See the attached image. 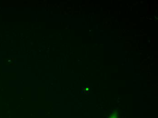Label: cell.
<instances>
[{
  "instance_id": "1",
  "label": "cell",
  "mask_w": 158,
  "mask_h": 118,
  "mask_svg": "<svg viewBox=\"0 0 158 118\" xmlns=\"http://www.w3.org/2000/svg\"><path fill=\"white\" fill-rule=\"evenodd\" d=\"M110 118H117V115H116V114H114V115H112Z\"/></svg>"
}]
</instances>
